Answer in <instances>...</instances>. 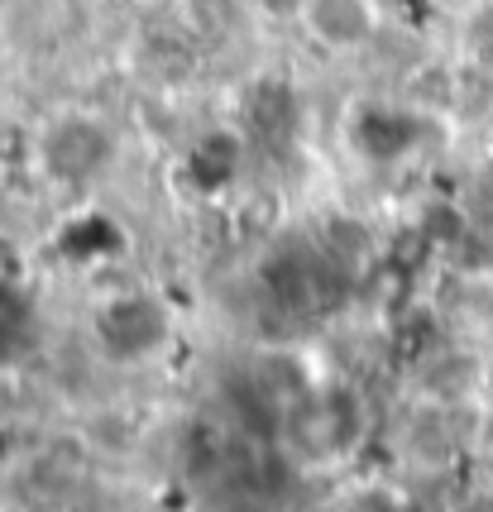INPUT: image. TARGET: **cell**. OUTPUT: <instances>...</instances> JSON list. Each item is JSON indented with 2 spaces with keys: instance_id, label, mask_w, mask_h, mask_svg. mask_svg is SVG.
<instances>
[{
  "instance_id": "1",
  "label": "cell",
  "mask_w": 493,
  "mask_h": 512,
  "mask_svg": "<svg viewBox=\"0 0 493 512\" xmlns=\"http://www.w3.org/2000/svg\"><path fill=\"white\" fill-rule=\"evenodd\" d=\"M297 15L316 44L355 53L379 34V5L374 0H297Z\"/></svg>"
},
{
  "instance_id": "2",
  "label": "cell",
  "mask_w": 493,
  "mask_h": 512,
  "mask_svg": "<svg viewBox=\"0 0 493 512\" xmlns=\"http://www.w3.org/2000/svg\"><path fill=\"white\" fill-rule=\"evenodd\" d=\"M68 134H82V139H87L91 125L82 130V120H68V125L53 130V144H63ZM77 154H82V149H77ZM101 158H106V149H91V144H87V158H72L68 149H48V168H53V173H68V178H87V173L101 168Z\"/></svg>"
}]
</instances>
